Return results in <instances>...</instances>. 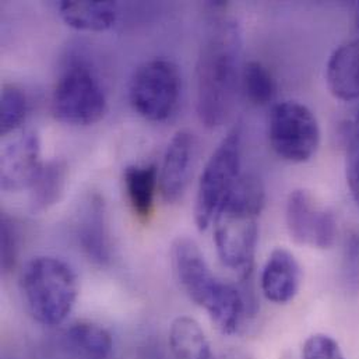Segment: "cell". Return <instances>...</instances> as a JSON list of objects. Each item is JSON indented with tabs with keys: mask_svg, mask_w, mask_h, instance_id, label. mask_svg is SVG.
<instances>
[{
	"mask_svg": "<svg viewBox=\"0 0 359 359\" xmlns=\"http://www.w3.org/2000/svg\"><path fill=\"white\" fill-rule=\"evenodd\" d=\"M242 52L239 24L215 18L201 45L196 70V111L208 129L222 126L233 111L245 65Z\"/></svg>",
	"mask_w": 359,
	"mask_h": 359,
	"instance_id": "6da1fadb",
	"label": "cell"
},
{
	"mask_svg": "<svg viewBox=\"0 0 359 359\" xmlns=\"http://www.w3.org/2000/svg\"><path fill=\"white\" fill-rule=\"evenodd\" d=\"M263 205L262 180L256 175H242L212 221L219 260L243 280L253 271Z\"/></svg>",
	"mask_w": 359,
	"mask_h": 359,
	"instance_id": "7a4b0ae2",
	"label": "cell"
},
{
	"mask_svg": "<svg viewBox=\"0 0 359 359\" xmlns=\"http://www.w3.org/2000/svg\"><path fill=\"white\" fill-rule=\"evenodd\" d=\"M175 277L184 294L205 309L222 334H233L245 312L241 292L231 284L218 280L194 241L180 236L171 248Z\"/></svg>",
	"mask_w": 359,
	"mask_h": 359,
	"instance_id": "3957f363",
	"label": "cell"
},
{
	"mask_svg": "<svg viewBox=\"0 0 359 359\" xmlns=\"http://www.w3.org/2000/svg\"><path fill=\"white\" fill-rule=\"evenodd\" d=\"M20 287L32 318L48 327L66 320L79 295L76 271L55 256L31 259L22 267Z\"/></svg>",
	"mask_w": 359,
	"mask_h": 359,
	"instance_id": "277c9868",
	"label": "cell"
},
{
	"mask_svg": "<svg viewBox=\"0 0 359 359\" xmlns=\"http://www.w3.org/2000/svg\"><path fill=\"white\" fill-rule=\"evenodd\" d=\"M242 126H233L208 158L197 186L194 221L200 231H205L226 200L241 175Z\"/></svg>",
	"mask_w": 359,
	"mask_h": 359,
	"instance_id": "5b68a950",
	"label": "cell"
},
{
	"mask_svg": "<svg viewBox=\"0 0 359 359\" xmlns=\"http://www.w3.org/2000/svg\"><path fill=\"white\" fill-rule=\"evenodd\" d=\"M182 93L180 67L157 57L142 63L129 83V101L137 115L150 122H164L177 109Z\"/></svg>",
	"mask_w": 359,
	"mask_h": 359,
	"instance_id": "8992f818",
	"label": "cell"
},
{
	"mask_svg": "<svg viewBox=\"0 0 359 359\" xmlns=\"http://www.w3.org/2000/svg\"><path fill=\"white\" fill-rule=\"evenodd\" d=\"M50 109L65 125L91 126L105 116L108 101L97 76L84 65H73L59 77Z\"/></svg>",
	"mask_w": 359,
	"mask_h": 359,
	"instance_id": "52a82bcc",
	"label": "cell"
},
{
	"mask_svg": "<svg viewBox=\"0 0 359 359\" xmlns=\"http://www.w3.org/2000/svg\"><path fill=\"white\" fill-rule=\"evenodd\" d=\"M269 142L283 160L302 164L309 161L320 144V126L315 114L298 101L276 104L269 116Z\"/></svg>",
	"mask_w": 359,
	"mask_h": 359,
	"instance_id": "ba28073f",
	"label": "cell"
},
{
	"mask_svg": "<svg viewBox=\"0 0 359 359\" xmlns=\"http://www.w3.org/2000/svg\"><path fill=\"white\" fill-rule=\"evenodd\" d=\"M285 222L291 239L299 245L329 249L336 242L337 219L333 211L320 207L306 190L297 189L290 193Z\"/></svg>",
	"mask_w": 359,
	"mask_h": 359,
	"instance_id": "9c48e42d",
	"label": "cell"
},
{
	"mask_svg": "<svg viewBox=\"0 0 359 359\" xmlns=\"http://www.w3.org/2000/svg\"><path fill=\"white\" fill-rule=\"evenodd\" d=\"M43 163L41 140L36 132L25 130L7 142L0 156V186L6 191L29 189L38 178Z\"/></svg>",
	"mask_w": 359,
	"mask_h": 359,
	"instance_id": "30bf717a",
	"label": "cell"
},
{
	"mask_svg": "<svg viewBox=\"0 0 359 359\" xmlns=\"http://www.w3.org/2000/svg\"><path fill=\"white\" fill-rule=\"evenodd\" d=\"M74 235L81 252L97 266H107L112 257L107 204L98 193L88 194L79 205Z\"/></svg>",
	"mask_w": 359,
	"mask_h": 359,
	"instance_id": "8fae6325",
	"label": "cell"
},
{
	"mask_svg": "<svg viewBox=\"0 0 359 359\" xmlns=\"http://www.w3.org/2000/svg\"><path fill=\"white\" fill-rule=\"evenodd\" d=\"M197 143L193 133L178 130L165 150L160 168V191L167 203H177L184 194L196 161Z\"/></svg>",
	"mask_w": 359,
	"mask_h": 359,
	"instance_id": "7c38bea8",
	"label": "cell"
},
{
	"mask_svg": "<svg viewBox=\"0 0 359 359\" xmlns=\"http://www.w3.org/2000/svg\"><path fill=\"white\" fill-rule=\"evenodd\" d=\"M302 281V271L295 256L284 248L274 249L262 273L264 297L274 304H287L295 298Z\"/></svg>",
	"mask_w": 359,
	"mask_h": 359,
	"instance_id": "4fadbf2b",
	"label": "cell"
},
{
	"mask_svg": "<svg viewBox=\"0 0 359 359\" xmlns=\"http://www.w3.org/2000/svg\"><path fill=\"white\" fill-rule=\"evenodd\" d=\"M326 81L341 101L359 100V38L339 46L329 57Z\"/></svg>",
	"mask_w": 359,
	"mask_h": 359,
	"instance_id": "5bb4252c",
	"label": "cell"
},
{
	"mask_svg": "<svg viewBox=\"0 0 359 359\" xmlns=\"http://www.w3.org/2000/svg\"><path fill=\"white\" fill-rule=\"evenodd\" d=\"M63 22L77 31L102 32L111 29L119 15L115 1L65 0L57 4Z\"/></svg>",
	"mask_w": 359,
	"mask_h": 359,
	"instance_id": "9a60e30c",
	"label": "cell"
},
{
	"mask_svg": "<svg viewBox=\"0 0 359 359\" xmlns=\"http://www.w3.org/2000/svg\"><path fill=\"white\" fill-rule=\"evenodd\" d=\"M63 344L73 359L114 358L111 334L102 326L91 322H79L66 329Z\"/></svg>",
	"mask_w": 359,
	"mask_h": 359,
	"instance_id": "2e32d148",
	"label": "cell"
},
{
	"mask_svg": "<svg viewBox=\"0 0 359 359\" xmlns=\"http://www.w3.org/2000/svg\"><path fill=\"white\" fill-rule=\"evenodd\" d=\"M160 168L156 164L130 165L123 172L125 190L133 212L143 221L154 211L156 194L160 189Z\"/></svg>",
	"mask_w": 359,
	"mask_h": 359,
	"instance_id": "e0dca14e",
	"label": "cell"
},
{
	"mask_svg": "<svg viewBox=\"0 0 359 359\" xmlns=\"http://www.w3.org/2000/svg\"><path fill=\"white\" fill-rule=\"evenodd\" d=\"M69 168L63 160H50L43 164L38 178L29 187V205L34 212H43L60 201Z\"/></svg>",
	"mask_w": 359,
	"mask_h": 359,
	"instance_id": "ac0fdd59",
	"label": "cell"
},
{
	"mask_svg": "<svg viewBox=\"0 0 359 359\" xmlns=\"http://www.w3.org/2000/svg\"><path fill=\"white\" fill-rule=\"evenodd\" d=\"M170 346L175 359H214L203 329L189 316H180L171 325Z\"/></svg>",
	"mask_w": 359,
	"mask_h": 359,
	"instance_id": "d6986e66",
	"label": "cell"
},
{
	"mask_svg": "<svg viewBox=\"0 0 359 359\" xmlns=\"http://www.w3.org/2000/svg\"><path fill=\"white\" fill-rule=\"evenodd\" d=\"M241 91L250 104L263 107L273 102L276 98L277 83L263 63L250 60L245 63L242 69Z\"/></svg>",
	"mask_w": 359,
	"mask_h": 359,
	"instance_id": "ffe728a7",
	"label": "cell"
},
{
	"mask_svg": "<svg viewBox=\"0 0 359 359\" xmlns=\"http://www.w3.org/2000/svg\"><path fill=\"white\" fill-rule=\"evenodd\" d=\"M28 102L24 91L13 84L1 88L0 97V135L15 132L25 121Z\"/></svg>",
	"mask_w": 359,
	"mask_h": 359,
	"instance_id": "44dd1931",
	"label": "cell"
},
{
	"mask_svg": "<svg viewBox=\"0 0 359 359\" xmlns=\"http://www.w3.org/2000/svg\"><path fill=\"white\" fill-rule=\"evenodd\" d=\"M343 137L347 150V183L353 197L359 203V112L344 125Z\"/></svg>",
	"mask_w": 359,
	"mask_h": 359,
	"instance_id": "7402d4cb",
	"label": "cell"
},
{
	"mask_svg": "<svg viewBox=\"0 0 359 359\" xmlns=\"http://www.w3.org/2000/svg\"><path fill=\"white\" fill-rule=\"evenodd\" d=\"M0 243H1V269L4 273L10 271L18 259L21 246V232L20 226L14 218L1 214L0 218Z\"/></svg>",
	"mask_w": 359,
	"mask_h": 359,
	"instance_id": "603a6c76",
	"label": "cell"
},
{
	"mask_svg": "<svg viewBox=\"0 0 359 359\" xmlns=\"http://www.w3.org/2000/svg\"><path fill=\"white\" fill-rule=\"evenodd\" d=\"M343 281L346 290L351 294L359 291V231L351 229L347 232L343 245Z\"/></svg>",
	"mask_w": 359,
	"mask_h": 359,
	"instance_id": "cb8c5ba5",
	"label": "cell"
},
{
	"mask_svg": "<svg viewBox=\"0 0 359 359\" xmlns=\"http://www.w3.org/2000/svg\"><path fill=\"white\" fill-rule=\"evenodd\" d=\"M302 359H346L336 340L326 334L309 337L302 348Z\"/></svg>",
	"mask_w": 359,
	"mask_h": 359,
	"instance_id": "d4e9b609",
	"label": "cell"
},
{
	"mask_svg": "<svg viewBox=\"0 0 359 359\" xmlns=\"http://www.w3.org/2000/svg\"><path fill=\"white\" fill-rule=\"evenodd\" d=\"M355 25L359 29V3H357V8H355Z\"/></svg>",
	"mask_w": 359,
	"mask_h": 359,
	"instance_id": "484cf974",
	"label": "cell"
}]
</instances>
